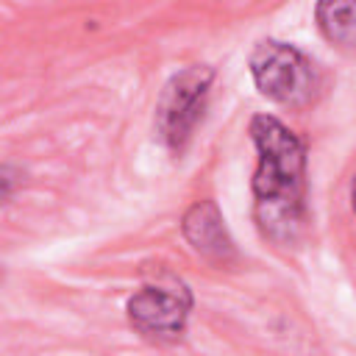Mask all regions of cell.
<instances>
[{"label": "cell", "instance_id": "1", "mask_svg": "<svg viewBox=\"0 0 356 356\" xmlns=\"http://www.w3.org/2000/svg\"><path fill=\"white\" fill-rule=\"evenodd\" d=\"M256 145L253 214L261 234L278 245L295 242L306 220V150L292 128L270 114L250 120Z\"/></svg>", "mask_w": 356, "mask_h": 356}, {"label": "cell", "instance_id": "2", "mask_svg": "<svg viewBox=\"0 0 356 356\" xmlns=\"http://www.w3.org/2000/svg\"><path fill=\"white\" fill-rule=\"evenodd\" d=\"M250 75L256 89L289 108H300L314 97V70L312 61L292 44L278 39H261L250 53Z\"/></svg>", "mask_w": 356, "mask_h": 356}, {"label": "cell", "instance_id": "3", "mask_svg": "<svg viewBox=\"0 0 356 356\" xmlns=\"http://www.w3.org/2000/svg\"><path fill=\"white\" fill-rule=\"evenodd\" d=\"M214 72L209 67H189L184 72H178L161 92L159 106H156V128L161 142L170 150H184V145L189 142L200 114H203V103L209 95V83H211Z\"/></svg>", "mask_w": 356, "mask_h": 356}, {"label": "cell", "instance_id": "4", "mask_svg": "<svg viewBox=\"0 0 356 356\" xmlns=\"http://www.w3.org/2000/svg\"><path fill=\"white\" fill-rule=\"evenodd\" d=\"M189 295L181 284H147L128 300V317L150 339H172L184 331Z\"/></svg>", "mask_w": 356, "mask_h": 356}, {"label": "cell", "instance_id": "5", "mask_svg": "<svg viewBox=\"0 0 356 356\" xmlns=\"http://www.w3.org/2000/svg\"><path fill=\"white\" fill-rule=\"evenodd\" d=\"M184 228H186V236H189V242L195 245V250H200V253L209 256V259H222L225 250L231 248V242L225 239L222 220H220L214 203H197V206L189 211Z\"/></svg>", "mask_w": 356, "mask_h": 356}, {"label": "cell", "instance_id": "6", "mask_svg": "<svg viewBox=\"0 0 356 356\" xmlns=\"http://www.w3.org/2000/svg\"><path fill=\"white\" fill-rule=\"evenodd\" d=\"M317 19L334 44L356 47V3H320Z\"/></svg>", "mask_w": 356, "mask_h": 356}, {"label": "cell", "instance_id": "7", "mask_svg": "<svg viewBox=\"0 0 356 356\" xmlns=\"http://www.w3.org/2000/svg\"><path fill=\"white\" fill-rule=\"evenodd\" d=\"M350 206H353V211H356V178H353V186H350Z\"/></svg>", "mask_w": 356, "mask_h": 356}]
</instances>
